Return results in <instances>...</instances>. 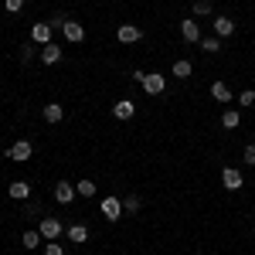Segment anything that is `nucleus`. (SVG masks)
Here are the masks:
<instances>
[{
	"label": "nucleus",
	"mask_w": 255,
	"mask_h": 255,
	"mask_svg": "<svg viewBox=\"0 0 255 255\" xmlns=\"http://www.w3.org/2000/svg\"><path fill=\"white\" fill-rule=\"evenodd\" d=\"M133 113H136V106H133L129 99H119L116 106H113V116L116 119H133Z\"/></svg>",
	"instance_id": "obj_12"
},
{
	"label": "nucleus",
	"mask_w": 255,
	"mask_h": 255,
	"mask_svg": "<svg viewBox=\"0 0 255 255\" xmlns=\"http://www.w3.org/2000/svg\"><path fill=\"white\" fill-rule=\"evenodd\" d=\"M61 34H65V41H72V44H79V41L85 38V27H82L79 20H65V24H61Z\"/></svg>",
	"instance_id": "obj_2"
},
{
	"label": "nucleus",
	"mask_w": 255,
	"mask_h": 255,
	"mask_svg": "<svg viewBox=\"0 0 255 255\" xmlns=\"http://www.w3.org/2000/svg\"><path fill=\"white\" fill-rule=\"evenodd\" d=\"M38 232H41V238H58L61 235V221H55V218H44L38 225Z\"/></svg>",
	"instance_id": "obj_11"
},
{
	"label": "nucleus",
	"mask_w": 255,
	"mask_h": 255,
	"mask_svg": "<svg viewBox=\"0 0 255 255\" xmlns=\"http://www.w3.org/2000/svg\"><path fill=\"white\" fill-rule=\"evenodd\" d=\"M139 204H143V201H139L136 194H129L126 201H123V215H136V211H139Z\"/></svg>",
	"instance_id": "obj_20"
},
{
	"label": "nucleus",
	"mask_w": 255,
	"mask_h": 255,
	"mask_svg": "<svg viewBox=\"0 0 255 255\" xmlns=\"http://www.w3.org/2000/svg\"><path fill=\"white\" fill-rule=\"evenodd\" d=\"M221 184H225L228 191H242V187H245L242 170H235V167H225V170H221Z\"/></svg>",
	"instance_id": "obj_1"
},
{
	"label": "nucleus",
	"mask_w": 255,
	"mask_h": 255,
	"mask_svg": "<svg viewBox=\"0 0 255 255\" xmlns=\"http://www.w3.org/2000/svg\"><path fill=\"white\" fill-rule=\"evenodd\" d=\"M242 160H245L249 167H255V143H249V146H245V153H242Z\"/></svg>",
	"instance_id": "obj_26"
},
{
	"label": "nucleus",
	"mask_w": 255,
	"mask_h": 255,
	"mask_svg": "<svg viewBox=\"0 0 255 255\" xmlns=\"http://www.w3.org/2000/svg\"><path fill=\"white\" fill-rule=\"evenodd\" d=\"M191 72H194V68H191V61H187V58L174 61V79H191Z\"/></svg>",
	"instance_id": "obj_18"
},
{
	"label": "nucleus",
	"mask_w": 255,
	"mask_h": 255,
	"mask_svg": "<svg viewBox=\"0 0 255 255\" xmlns=\"http://www.w3.org/2000/svg\"><path fill=\"white\" fill-rule=\"evenodd\" d=\"M96 187H99V184H92V180H79V184H75L79 197H92V194H96Z\"/></svg>",
	"instance_id": "obj_22"
},
{
	"label": "nucleus",
	"mask_w": 255,
	"mask_h": 255,
	"mask_svg": "<svg viewBox=\"0 0 255 255\" xmlns=\"http://www.w3.org/2000/svg\"><path fill=\"white\" fill-rule=\"evenodd\" d=\"M7 157L14 160V163H24V160H31V143H27V139H17V143L7 150Z\"/></svg>",
	"instance_id": "obj_7"
},
{
	"label": "nucleus",
	"mask_w": 255,
	"mask_h": 255,
	"mask_svg": "<svg viewBox=\"0 0 255 255\" xmlns=\"http://www.w3.org/2000/svg\"><path fill=\"white\" fill-rule=\"evenodd\" d=\"M211 96H215L218 102H232V89H228V82H215V85H211Z\"/></svg>",
	"instance_id": "obj_17"
},
{
	"label": "nucleus",
	"mask_w": 255,
	"mask_h": 255,
	"mask_svg": "<svg viewBox=\"0 0 255 255\" xmlns=\"http://www.w3.org/2000/svg\"><path fill=\"white\" fill-rule=\"evenodd\" d=\"M180 38L191 41V44H201V27H197V20H180Z\"/></svg>",
	"instance_id": "obj_8"
},
{
	"label": "nucleus",
	"mask_w": 255,
	"mask_h": 255,
	"mask_svg": "<svg viewBox=\"0 0 255 255\" xmlns=\"http://www.w3.org/2000/svg\"><path fill=\"white\" fill-rule=\"evenodd\" d=\"M99 211H102V218H106V221H119V215H123V204H119V197H106Z\"/></svg>",
	"instance_id": "obj_5"
},
{
	"label": "nucleus",
	"mask_w": 255,
	"mask_h": 255,
	"mask_svg": "<svg viewBox=\"0 0 255 255\" xmlns=\"http://www.w3.org/2000/svg\"><path fill=\"white\" fill-rule=\"evenodd\" d=\"M238 123H242V116H238L235 109H225V113H221V126H225V129H235Z\"/></svg>",
	"instance_id": "obj_19"
},
{
	"label": "nucleus",
	"mask_w": 255,
	"mask_h": 255,
	"mask_svg": "<svg viewBox=\"0 0 255 255\" xmlns=\"http://www.w3.org/2000/svg\"><path fill=\"white\" fill-rule=\"evenodd\" d=\"M116 38L123 41V44H136L139 38H143V31H139L136 24H119V31H116Z\"/></svg>",
	"instance_id": "obj_3"
},
{
	"label": "nucleus",
	"mask_w": 255,
	"mask_h": 255,
	"mask_svg": "<svg viewBox=\"0 0 255 255\" xmlns=\"http://www.w3.org/2000/svg\"><path fill=\"white\" fill-rule=\"evenodd\" d=\"M201 48H204L208 55H218V51H221V38H201Z\"/></svg>",
	"instance_id": "obj_23"
},
{
	"label": "nucleus",
	"mask_w": 255,
	"mask_h": 255,
	"mask_svg": "<svg viewBox=\"0 0 255 255\" xmlns=\"http://www.w3.org/2000/svg\"><path fill=\"white\" fill-rule=\"evenodd\" d=\"M235 34V20L232 17H215V38H232Z\"/></svg>",
	"instance_id": "obj_10"
},
{
	"label": "nucleus",
	"mask_w": 255,
	"mask_h": 255,
	"mask_svg": "<svg viewBox=\"0 0 255 255\" xmlns=\"http://www.w3.org/2000/svg\"><path fill=\"white\" fill-rule=\"evenodd\" d=\"M10 197H14V201H27V197H31V184H27V180H14V184H10Z\"/></svg>",
	"instance_id": "obj_15"
},
{
	"label": "nucleus",
	"mask_w": 255,
	"mask_h": 255,
	"mask_svg": "<svg viewBox=\"0 0 255 255\" xmlns=\"http://www.w3.org/2000/svg\"><path fill=\"white\" fill-rule=\"evenodd\" d=\"M75 194H79V191H75V184H68V180L55 184V201H58V204H72Z\"/></svg>",
	"instance_id": "obj_4"
},
{
	"label": "nucleus",
	"mask_w": 255,
	"mask_h": 255,
	"mask_svg": "<svg viewBox=\"0 0 255 255\" xmlns=\"http://www.w3.org/2000/svg\"><path fill=\"white\" fill-rule=\"evenodd\" d=\"M44 255H65V249H61L58 242H48V245H44Z\"/></svg>",
	"instance_id": "obj_28"
},
{
	"label": "nucleus",
	"mask_w": 255,
	"mask_h": 255,
	"mask_svg": "<svg viewBox=\"0 0 255 255\" xmlns=\"http://www.w3.org/2000/svg\"><path fill=\"white\" fill-rule=\"evenodd\" d=\"M143 89H146V96H160V92L167 89V79L157 75V72H150V75L143 79Z\"/></svg>",
	"instance_id": "obj_6"
},
{
	"label": "nucleus",
	"mask_w": 255,
	"mask_h": 255,
	"mask_svg": "<svg viewBox=\"0 0 255 255\" xmlns=\"http://www.w3.org/2000/svg\"><path fill=\"white\" fill-rule=\"evenodd\" d=\"M41 61H44V65L61 61V44H44V48H41Z\"/></svg>",
	"instance_id": "obj_13"
},
{
	"label": "nucleus",
	"mask_w": 255,
	"mask_h": 255,
	"mask_svg": "<svg viewBox=\"0 0 255 255\" xmlns=\"http://www.w3.org/2000/svg\"><path fill=\"white\" fill-rule=\"evenodd\" d=\"M38 242H41V232H24L20 235V245L24 249H38Z\"/></svg>",
	"instance_id": "obj_21"
},
{
	"label": "nucleus",
	"mask_w": 255,
	"mask_h": 255,
	"mask_svg": "<svg viewBox=\"0 0 255 255\" xmlns=\"http://www.w3.org/2000/svg\"><path fill=\"white\" fill-rule=\"evenodd\" d=\"M51 31H55L51 24H34V27H31V41L44 48V44H51Z\"/></svg>",
	"instance_id": "obj_9"
},
{
	"label": "nucleus",
	"mask_w": 255,
	"mask_h": 255,
	"mask_svg": "<svg viewBox=\"0 0 255 255\" xmlns=\"http://www.w3.org/2000/svg\"><path fill=\"white\" fill-rule=\"evenodd\" d=\"M68 242L85 245V242H89V228H85V225H72V228H68Z\"/></svg>",
	"instance_id": "obj_16"
},
{
	"label": "nucleus",
	"mask_w": 255,
	"mask_h": 255,
	"mask_svg": "<svg viewBox=\"0 0 255 255\" xmlns=\"http://www.w3.org/2000/svg\"><path fill=\"white\" fill-rule=\"evenodd\" d=\"M194 14L197 17H208L211 14V0H194Z\"/></svg>",
	"instance_id": "obj_24"
},
{
	"label": "nucleus",
	"mask_w": 255,
	"mask_h": 255,
	"mask_svg": "<svg viewBox=\"0 0 255 255\" xmlns=\"http://www.w3.org/2000/svg\"><path fill=\"white\" fill-rule=\"evenodd\" d=\"M20 7H24V0H3V10L7 14H17Z\"/></svg>",
	"instance_id": "obj_25"
},
{
	"label": "nucleus",
	"mask_w": 255,
	"mask_h": 255,
	"mask_svg": "<svg viewBox=\"0 0 255 255\" xmlns=\"http://www.w3.org/2000/svg\"><path fill=\"white\" fill-rule=\"evenodd\" d=\"M238 102H242V106H255V92H252V89H245V92L238 96Z\"/></svg>",
	"instance_id": "obj_27"
},
{
	"label": "nucleus",
	"mask_w": 255,
	"mask_h": 255,
	"mask_svg": "<svg viewBox=\"0 0 255 255\" xmlns=\"http://www.w3.org/2000/svg\"><path fill=\"white\" fill-rule=\"evenodd\" d=\"M61 119H65L61 102H48V106H44V123H61Z\"/></svg>",
	"instance_id": "obj_14"
}]
</instances>
